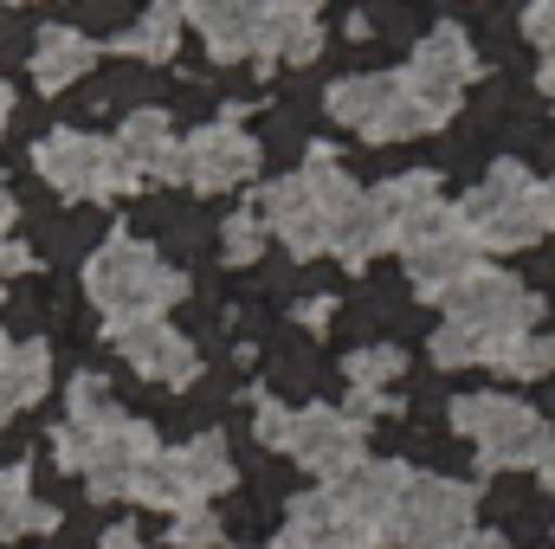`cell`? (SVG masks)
<instances>
[{
	"label": "cell",
	"mask_w": 555,
	"mask_h": 549,
	"mask_svg": "<svg viewBox=\"0 0 555 549\" xmlns=\"http://www.w3.org/2000/svg\"><path fill=\"white\" fill-rule=\"evenodd\" d=\"M550 227H555L550 194H543L517 162H498V168L465 194V233H472L478 246H498V253L537 246Z\"/></svg>",
	"instance_id": "6da1fadb"
},
{
	"label": "cell",
	"mask_w": 555,
	"mask_h": 549,
	"mask_svg": "<svg viewBox=\"0 0 555 549\" xmlns=\"http://www.w3.org/2000/svg\"><path fill=\"white\" fill-rule=\"evenodd\" d=\"M452 426L478 446V459H485L491 472L543 465L555 452L543 413L524 408V401H504V395H459V401H452Z\"/></svg>",
	"instance_id": "7a4b0ae2"
},
{
	"label": "cell",
	"mask_w": 555,
	"mask_h": 549,
	"mask_svg": "<svg viewBox=\"0 0 555 549\" xmlns=\"http://www.w3.org/2000/svg\"><path fill=\"white\" fill-rule=\"evenodd\" d=\"M414 485V465L401 459H375V465H356L349 478H336V511H343V549H382L395 544V511Z\"/></svg>",
	"instance_id": "3957f363"
},
{
	"label": "cell",
	"mask_w": 555,
	"mask_h": 549,
	"mask_svg": "<svg viewBox=\"0 0 555 549\" xmlns=\"http://www.w3.org/2000/svg\"><path fill=\"white\" fill-rule=\"evenodd\" d=\"M395 544L408 549H465L472 544V491L459 478L414 472L401 511H395Z\"/></svg>",
	"instance_id": "277c9868"
},
{
	"label": "cell",
	"mask_w": 555,
	"mask_h": 549,
	"mask_svg": "<svg viewBox=\"0 0 555 549\" xmlns=\"http://www.w3.org/2000/svg\"><path fill=\"white\" fill-rule=\"evenodd\" d=\"M530 317H537V297L504 272H472L465 284L446 291V323H465L491 343H517L530 336Z\"/></svg>",
	"instance_id": "5b68a950"
},
{
	"label": "cell",
	"mask_w": 555,
	"mask_h": 549,
	"mask_svg": "<svg viewBox=\"0 0 555 549\" xmlns=\"http://www.w3.org/2000/svg\"><path fill=\"white\" fill-rule=\"evenodd\" d=\"M291 459L304 472H317L323 485L349 478L362 465V420H349L343 408H304L291 426Z\"/></svg>",
	"instance_id": "8992f818"
},
{
	"label": "cell",
	"mask_w": 555,
	"mask_h": 549,
	"mask_svg": "<svg viewBox=\"0 0 555 549\" xmlns=\"http://www.w3.org/2000/svg\"><path fill=\"white\" fill-rule=\"evenodd\" d=\"M181 284L175 272H162L149 253L137 246H111V253H98L91 259V297L104 304V310H155V304H168Z\"/></svg>",
	"instance_id": "52a82bcc"
},
{
	"label": "cell",
	"mask_w": 555,
	"mask_h": 549,
	"mask_svg": "<svg viewBox=\"0 0 555 549\" xmlns=\"http://www.w3.org/2000/svg\"><path fill=\"white\" fill-rule=\"evenodd\" d=\"M472 272H478V240L465 233V220H452V227H439V233L408 246V278H414L420 297H446Z\"/></svg>",
	"instance_id": "ba28073f"
},
{
	"label": "cell",
	"mask_w": 555,
	"mask_h": 549,
	"mask_svg": "<svg viewBox=\"0 0 555 549\" xmlns=\"http://www.w3.org/2000/svg\"><path fill=\"white\" fill-rule=\"evenodd\" d=\"M117 349H124V362L137 369V375H149V382H188L194 375V343L181 336V330H168V323H124L117 330Z\"/></svg>",
	"instance_id": "9c48e42d"
},
{
	"label": "cell",
	"mask_w": 555,
	"mask_h": 549,
	"mask_svg": "<svg viewBox=\"0 0 555 549\" xmlns=\"http://www.w3.org/2000/svg\"><path fill=\"white\" fill-rule=\"evenodd\" d=\"M343 544V511H336V491L317 485V491H297L284 505V549H336Z\"/></svg>",
	"instance_id": "30bf717a"
},
{
	"label": "cell",
	"mask_w": 555,
	"mask_h": 549,
	"mask_svg": "<svg viewBox=\"0 0 555 549\" xmlns=\"http://www.w3.org/2000/svg\"><path fill=\"white\" fill-rule=\"evenodd\" d=\"M52 524H59V511L33 498L26 465H7L0 472V537H26V531H52Z\"/></svg>",
	"instance_id": "8fae6325"
},
{
	"label": "cell",
	"mask_w": 555,
	"mask_h": 549,
	"mask_svg": "<svg viewBox=\"0 0 555 549\" xmlns=\"http://www.w3.org/2000/svg\"><path fill=\"white\" fill-rule=\"evenodd\" d=\"M401 369H408V356H401V349H356V356H349V382H356V388H369V395H382Z\"/></svg>",
	"instance_id": "7c38bea8"
},
{
	"label": "cell",
	"mask_w": 555,
	"mask_h": 549,
	"mask_svg": "<svg viewBox=\"0 0 555 549\" xmlns=\"http://www.w3.org/2000/svg\"><path fill=\"white\" fill-rule=\"evenodd\" d=\"M220 537H227V518H214L207 505L175 511V524H168V544H175V549H214Z\"/></svg>",
	"instance_id": "4fadbf2b"
},
{
	"label": "cell",
	"mask_w": 555,
	"mask_h": 549,
	"mask_svg": "<svg viewBox=\"0 0 555 549\" xmlns=\"http://www.w3.org/2000/svg\"><path fill=\"white\" fill-rule=\"evenodd\" d=\"M504 369H511V375H524V382L555 375V336H517V343H511V356H504Z\"/></svg>",
	"instance_id": "5bb4252c"
},
{
	"label": "cell",
	"mask_w": 555,
	"mask_h": 549,
	"mask_svg": "<svg viewBox=\"0 0 555 549\" xmlns=\"http://www.w3.org/2000/svg\"><path fill=\"white\" fill-rule=\"evenodd\" d=\"M130 7H137V0H78L72 20H78L85 33H117V26L130 20Z\"/></svg>",
	"instance_id": "9a60e30c"
},
{
	"label": "cell",
	"mask_w": 555,
	"mask_h": 549,
	"mask_svg": "<svg viewBox=\"0 0 555 549\" xmlns=\"http://www.w3.org/2000/svg\"><path fill=\"white\" fill-rule=\"evenodd\" d=\"M291 426H297V413L278 408V401H259V408H253V439H259V446H284V452H291Z\"/></svg>",
	"instance_id": "2e32d148"
},
{
	"label": "cell",
	"mask_w": 555,
	"mask_h": 549,
	"mask_svg": "<svg viewBox=\"0 0 555 549\" xmlns=\"http://www.w3.org/2000/svg\"><path fill=\"white\" fill-rule=\"evenodd\" d=\"M259 253H266V227H259V220H233V227H227V259H233V266H253Z\"/></svg>",
	"instance_id": "e0dca14e"
},
{
	"label": "cell",
	"mask_w": 555,
	"mask_h": 549,
	"mask_svg": "<svg viewBox=\"0 0 555 549\" xmlns=\"http://www.w3.org/2000/svg\"><path fill=\"white\" fill-rule=\"evenodd\" d=\"M207 104H214V91H207V85H181V91H175V117H181V124L207 117Z\"/></svg>",
	"instance_id": "ac0fdd59"
},
{
	"label": "cell",
	"mask_w": 555,
	"mask_h": 549,
	"mask_svg": "<svg viewBox=\"0 0 555 549\" xmlns=\"http://www.w3.org/2000/svg\"><path fill=\"white\" fill-rule=\"evenodd\" d=\"M524 26H530V39H537V46H550V59H555V0H537Z\"/></svg>",
	"instance_id": "d6986e66"
},
{
	"label": "cell",
	"mask_w": 555,
	"mask_h": 549,
	"mask_svg": "<svg viewBox=\"0 0 555 549\" xmlns=\"http://www.w3.org/2000/svg\"><path fill=\"white\" fill-rule=\"evenodd\" d=\"M266 155H272V162H291V155H297V124H291V117H284V124H266Z\"/></svg>",
	"instance_id": "ffe728a7"
},
{
	"label": "cell",
	"mask_w": 555,
	"mask_h": 549,
	"mask_svg": "<svg viewBox=\"0 0 555 549\" xmlns=\"http://www.w3.org/2000/svg\"><path fill=\"white\" fill-rule=\"evenodd\" d=\"M98 549H149V544H142V531H137V524H111V531L98 537Z\"/></svg>",
	"instance_id": "44dd1931"
},
{
	"label": "cell",
	"mask_w": 555,
	"mask_h": 549,
	"mask_svg": "<svg viewBox=\"0 0 555 549\" xmlns=\"http://www.w3.org/2000/svg\"><path fill=\"white\" fill-rule=\"evenodd\" d=\"M465 549H511V544H504V537H478V531H472V544H465Z\"/></svg>",
	"instance_id": "7402d4cb"
},
{
	"label": "cell",
	"mask_w": 555,
	"mask_h": 549,
	"mask_svg": "<svg viewBox=\"0 0 555 549\" xmlns=\"http://www.w3.org/2000/svg\"><path fill=\"white\" fill-rule=\"evenodd\" d=\"M537 478H543V485H555V452L543 459V465H537Z\"/></svg>",
	"instance_id": "603a6c76"
},
{
	"label": "cell",
	"mask_w": 555,
	"mask_h": 549,
	"mask_svg": "<svg viewBox=\"0 0 555 549\" xmlns=\"http://www.w3.org/2000/svg\"><path fill=\"white\" fill-rule=\"evenodd\" d=\"M543 194H550V207H555V181H550V188H543Z\"/></svg>",
	"instance_id": "cb8c5ba5"
},
{
	"label": "cell",
	"mask_w": 555,
	"mask_h": 549,
	"mask_svg": "<svg viewBox=\"0 0 555 549\" xmlns=\"http://www.w3.org/2000/svg\"><path fill=\"white\" fill-rule=\"evenodd\" d=\"M266 549H284V537H278V544H266Z\"/></svg>",
	"instance_id": "d4e9b609"
},
{
	"label": "cell",
	"mask_w": 555,
	"mask_h": 549,
	"mask_svg": "<svg viewBox=\"0 0 555 549\" xmlns=\"http://www.w3.org/2000/svg\"><path fill=\"white\" fill-rule=\"evenodd\" d=\"M336 549H343V544H336Z\"/></svg>",
	"instance_id": "484cf974"
}]
</instances>
